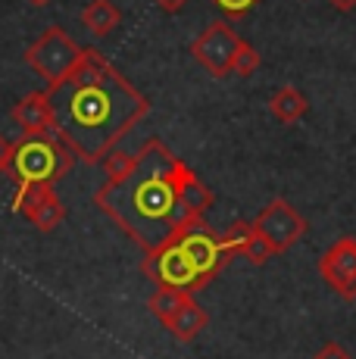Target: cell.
<instances>
[{"label": "cell", "mask_w": 356, "mask_h": 359, "mask_svg": "<svg viewBox=\"0 0 356 359\" xmlns=\"http://www.w3.org/2000/svg\"><path fill=\"white\" fill-rule=\"evenodd\" d=\"M213 200V191L197 172L160 137H150L138 154H132L125 169L107 175L94 194L97 210L107 212L144 253H153L191 225L203 222Z\"/></svg>", "instance_id": "6da1fadb"}, {"label": "cell", "mask_w": 356, "mask_h": 359, "mask_svg": "<svg viewBox=\"0 0 356 359\" xmlns=\"http://www.w3.org/2000/svg\"><path fill=\"white\" fill-rule=\"evenodd\" d=\"M53 109V131L75 160L97 165L141 119H147V97L100 50L85 47L78 66L57 85H47Z\"/></svg>", "instance_id": "7a4b0ae2"}, {"label": "cell", "mask_w": 356, "mask_h": 359, "mask_svg": "<svg viewBox=\"0 0 356 359\" xmlns=\"http://www.w3.org/2000/svg\"><path fill=\"white\" fill-rule=\"evenodd\" d=\"M75 156L63 141H53L50 135L41 137H22L19 144H13V178L19 182V188L29 184H53L63 175H69Z\"/></svg>", "instance_id": "3957f363"}, {"label": "cell", "mask_w": 356, "mask_h": 359, "mask_svg": "<svg viewBox=\"0 0 356 359\" xmlns=\"http://www.w3.org/2000/svg\"><path fill=\"white\" fill-rule=\"evenodd\" d=\"M81 53H85V47L75 44L69 34H66V29L50 25V29H44V34L25 50V63L35 69L47 85H57L60 79H66V75L78 66Z\"/></svg>", "instance_id": "277c9868"}, {"label": "cell", "mask_w": 356, "mask_h": 359, "mask_svg": "<svg viewBox=\"0 0 356 359\" xmlns=\"http://www.w3.org/2000/svg\"><path fill=\"white\" fill-rule=\"evenodd\" d=\"M141 272L147 275L150 281H156V287H172V291H184V294L203 291L200 275L194 272V266L184 257V250L178 247L175 238L169 241V244L156 247L153 253H147L141 262Z\"/></svg>", "instance_id": "5b68a950"}, {"label": "cell", "mask_w": 356, "mask_h": 359, "mask_svg": "<svg viewBox=\"0 0 356 359\" xmlns=\"http://www.w3.org/2000/svg\"><path fill=\"white\" fill-rule=\"evenodd\" d=\"M175 241H178V247L184 250V257L191 259L194 272L200 275L203 287H207L210 281H213L216 275L228 266V259H231V250L225 247L222 234H216L210 225H203V222L191 225V229L184 234H178Z\"/></svg>", "instance_id": "8992f818"}, {"label": "cell", "mask_w": 356, "mask_h": 359, "mask_svg": "<svg viewBox=\"0 0 356 359\" xmlns=\"http://www.w3.org/2000/svg\"><path fill=\"white\" fill-rule=\"evenodd\" d=\"M238 47H241V34L231 29L228 22H210L194 38V44H191V57L207 69L213 79H228V72L235 69Z\"/></svg>", "instance_id": "52a82bcc"}, {"label": "cell", "mask_w": 356, "mask_h": 359, "mask_svg": "<svg viewBox=\"0 0 356 359\" xmlns=\"http://www.w3.org/2000/svg\"><path fill=\"white\" fill-rule=\"evenodd\" d=\"M253 229H256V234L272 247V253L278 257V253H287L306 231H310V222H306L287 200L278 197V200H272L256 219H253Z\"/></svg>", "instance_id": "ba28073f"}, {"label": "cell", "mask_w": 356, "mask_h": 359, "mask_svg": "<svg viewBox=\"0 0 356 359\" xmlns=\"http://www.w3.org/2000/svg\"><path fill=\"white\" fill-rule=\"evenodd\" d=\"M319 275L344 300H356V238H338L319 259Z\"/></svg>", "instance_id": "9c48e42d"}, {"label": "cell", "mask_w": 356, "mask_h": 359, "mask_svg": "<svg viewBox=\"0 0 356 359\" xmlns=\"http://www.w3.org/2000/svg\"><path fill=\"white\" fill-rule=\"evenodd\" d=\"M16 210L22 212L38 231H53L66 219V206L57 191H53V184H29V188H19Z\"/></svg>", "instance_id": "30bf717a"}, {"label": "cell", "mask_w": 356, "mask_h": 359, "mask_svg": "<svg viewBox=\"0 0 356 359\" xmlns=\"http://www.w3.org/2000/svg\"><path fill=\"white\" fill-rule=\"evenodd\" d=\"M13 122L22 128L25 137H41L53 131V109L47 100V91H32L13 107Z\"/></svg>", "instance_id": "8fae6325"}, {"label": "cell", "mask_w": 356, "mask_h": 359, "mask_svg": "<svg viewBox=\"0 0 356 359\" xmlns=\"http://www.w3.org/2000/svg\"><path fill=\"white\" fill-rule=\"evenodd\" d=\"M222 241H225V247L231 250V257H244L250 266H266V262L275 257L272 247L256 234L253 222H235L228 231L222 234Z\"/></svg>", "instance_id": "7c38bea8"}, {"label": "cell", "mask_w": 356, "mask_h": 359, "mask_svg": "<svg viewBox=\"0 0 356 359\" xmlns=\"http://www.w3.org/2000/svg\"><path fill=\"white\" fill-rule=\"evenodd\" d=\"M210 325V316H207V309L203 306H197V300H194V294L188 297V300L182 303V309L172 316V319L166 322V331L175 337L178 344H191L197 334H200L203 328Z\"/></svg>", "instance_id": "4fadbf2b"}, {"label": "cell", "mask_w": 356, "mask_h": 359, "mask_svg": "<svg viewBox=\"0 0 356 359\" xmlns=\"http://www.w3.org/2000/svg\"><path fill=\"white\" fill-rule=\"evenodd\" d=\"M269 113H272V119L282 122V126H294V122H300L306 113H310V100H306V94H300L294 85H285L272 94Z\"/></svg>", "instance_id": "5bb4252c"}, {"label": "cell", "mask_w": 356, "mask_h": 359, "mask_svg": "<svg viewBox=\"0 0 356 359\" xmlns=\"http://www.w3.org/2000/svg\"><path fill=\"white\" fill-rule=\"evenodd\" d=\"M81 22H85V29L91 32L94 38H107V34H113L119 29L122 13L113 0H91V4L81 10Z\"/></svg>", "instance_id": "9a60e30c"}, {"label": "cell", "mask_w": 356, "mask_h": 359, "mask_svg": "<svg viewBox=\"0 0 356 359\" xmlns=\"http://www.w3.org/2000/svg\"><path fill=\"white\" fill-rule=\"evenodd\" d=\"M191 294H184V291H172V287H156L153 294H150V300H147V309L156 316V319L166 325L169 319L182 309V303L188 300Z\"/></svg>", "instance_id": "2e32d148"}, {"label": "cell", "mask_w": 356, "mask_h": 359, "mask_svg": "<svg viewBox=\"0 0 356 359\" xmlns=\"http://www.w3.org/2000/svg\"><path fill=\"white\" fill-rule=\"evenodd\" d=\"M259 63H263V60H259L256 47H250L247 41H241V47H238V57H235V69H231V72L247 79V75H253L259 69Z\"/></svg>", "instance_id": "e0dca14e"}, {"label": "cell", "mask_w": 356, "mask_h": 359, "mask_svg": "<svg viewBox=\"0 0 356 359\" xmlns=\"http://www.w3.org/2000/svg\"><path fill=\"white\" fill-rule=\"evenodd\" d=\"M213 4H216L228 19H241L244 13L250 10V6H256V0H213Z\"/></svg>", "instance_id": "ac0fdd59"}, {"label": "cell", "mask_w": 356, "mask_h": 359, "mask_svg": "<svg viewBox=\"0 0 356 359\" xmlns=\"http://www.w3.org/2000/svg\"><path fill=\"white\" fill-rule=\"evenodd\" d=\"M313 359H353V356L347 353V347H344V344H334V341H328L325 347H322V350H319V353L313 356Z\"/></svg>", "instance_id": "d6986e66"}, {"label": "cell", "mask_w": 356, "mask_h": 359, "mask_svg": "<svg viewBox=\"0 0 356 359\" xmlns=\"http://www.w3.org/2000/svg\"><path fill=\"white\" fill-rule=\"evenodd\" d=\"M10 165H13V144L0 135V172H10Z\"/></svg>", "instance_id": "ffe728a7"}, {"label": "cell", "mask_w": 356, "mask_h": 359, "mask_svg": "<svg viewBox=\"0 0 356 359\" xmlns=\"http://www.w3.org/2000/svg\"><path fill=\"white\" fill-rule=\"evenodd\" d=\"M156 6H160L163 13H178V10H184L188 6V0H153Z\"/></svg>", "instance_id": "44dd1931"}, {"label": "cell", "mask_w": 356, "mask_h": 359, "mask_svg": "<svg viewBox=\"0 0 356 359\" xmlns=\"http://www.w3.org/2000/svg\"><path fill=\"white\" fill-rule=\"evenodd\" d=\"M328 4H331L338 13H350L353 6H356V0H328Z\"/></svg>", "instance_id": "7402d4cb"}, {"label": "cell", "mask_w": 356, "mask_h": 359, "mask_svg": "<svg viewBox=\"0 0 356 359\" xmlns=\"http://www.w3.org/2000/svg\"><path fill=\"white\" fill-rule=\"evenodd\" d=\"M29 4H32V6H47L50 0H29Z\"/></svg>", "instance_id": "603a6c76"}]
</instances>
